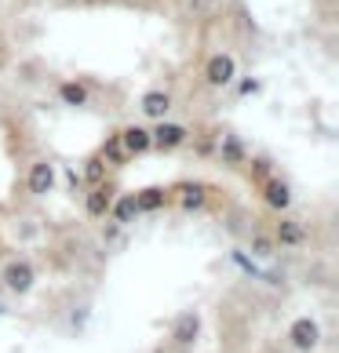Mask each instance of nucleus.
I'll return each mask as SVG.
<instances>
[{"label":"nucleus","mask_w":339,"mask_h":353,"mask_svg":"<svg viewBox=\"0 0 339 353\" xmlns=\"http://www.w3.org/2000/svg\"><path fill=\"white\" fill-rule=\"evenodd\" d=\"M230 259H233V263H238V266H241L244 273H252V277H263V270H259V266H255V263H252V259L244 255V252H233Z\"/></svg>","instance_id":"obj_20"},{"label":"nucleus","mask_w":339,"mask_h":353,"mask_svg":"<svg viewBox=\"0 0 339 353\" xmlns=\"http://www.w3.org/2000/svg\"><path fill=\"white\" fill-rule=\"evenodd\" d=\"M106 175H110V164L102 161V157L95 153L91 157V161L84 164V175H81V182L84 186H102V182H106Z\"/></svg>","instance_id":"obj_16"},{"label":"nucleus","mask_w":339,"mask_h":353,"mask_svg":"<svg viewBox=\"0 0 339 353\" xmlns=\"http://www.w3.org/2000/svg\"><path fill=\"white\" fill-rule=\"evenodd\" d=\"M215 153H219V161H223V164H244V161H249V150H244V142H241L238 135H230V132L219 135Z\"/></svg>","instance_id":"obj_9"},{"label":"nucleus","mask_w":339,"mask_h":353,"mask_svg":"<svg viewBox=\"0 0 339 353\" xmlns=\"http://www.w3.org/2000/svg\"><path fill=\"white\" fill-rule=\"evenodd\" d=\"M252 252H255V255H270V252H273V241L263 237V233H255V237H252Z\"/></svg>","instance_id":"obj_21"},{"label":"nucleus","mask_w":339,"mask_h":353,"mask_svg":"<svg viewBox=\"0 0 339 353\" xmlns=\"http://www.w3.org/2000/svg\"><path fill=\"white\" fill-rule=\"evenodd\" d=\"M270 175H278V172H273V161H270V157H252V164H249V179L255 182V186H259V182H267Z\"/></svg>","instance_id":"obj_18"},{"label":"nucleus","mask_w":339,"mask_h":353,"mask_svg":"<svg viewBox=\"0 0 339 353\" xmlns=\"http://www.w3.org/2000/svg\"><path fill=\"white\" fill-rule=\"evenodd\" d=\"M110 215L117 219V226H124V222H132L135 215H142V212H139L135 193H128V197H113V204H110Z\"/></svg>","instance_id":"obj_15"},{"label":"nucleus","mask_w":339,"mask_h":353,"mask_svg":"<svg viewBox=\"0 0 339 353\" xmlns=\"http://www.w3.org/2000/svg\"><path fill=\"white\" fill-rule=\"evenodd\" d=\"M197 335H201V317L197 313H179L175 324H172V346L175 350H193V343H197Z\"/></svg>","instance_id":"obj_2"},{"label":"nucleus","mask_w":339,"mask_h":353,"mask_svg":"<svg viewBox=\"0 0 339 353\" xmlns=\"http://www.w3.org/2000/svg\"><path fill=\"white\" fill-rule=\"evenodd\" d=\"M26 186H30V193H37V197L51 193V186H55V168H51L48 161H37V164L30 168V179H26Z\"/></svg>","instance_id":"obj_10"},{"label":"nucleus","mask_w":339,"mask_h":353,"mask_svg":"<svg viewBox=\"0 0 339 353\" xmlns=\"http://www.w3.org/2000/svg\"><path fill=\"white\" fill-rule=\"evenodd\" d=\"M255 91H259V81H244L241 84V95H255Z\"/></svg>","instance_id":"obj_22"},{"label":"nucleus","mask_w":339,"mask_h":353,"mask_svg":"<svg viewBox=\"0 0 339 353\" xmlns=\"http://www.w3.org/2000/svg\"><path fill=\"white\" fill-rule=\"evenodd\" d=\"M289 343H292L299 353L318 350V343H321V328H318V321H310V317L292 321V328H289Z\"/></svg>","instance_id":"obj_3"},{"label":"nucleus","mask_w":339,"mask_h":353,"mask_svg":"<svg viewBox=\"0 0 339 353\" xmlns=\"http://www.w3.org/2000/svg\"><path fill=\"white\" fill-rule=\"evenodd\" d=\"M233 73H238V62H233L230 55H212V59H208V66H204V77H208V84H212V88L233 84Z\"/></svg>","instance_id":"obj_7"},{"label":"nucleus","mask_w":339,"mask_h":353,"mask_svg":"<svg viewBox=\"0 0 339 353\" xmlns=\"http://www.w3.org/2000/svg\"><path fill=\"white\" fill-rule=\"evenodd\" d=\"M113 197H117V193H113V182L106 179L102 186H91V190H88V197H84V212H88L91 219H106V215H110Z\"/></svg>","instance_id":"obj_5"},{"label":"nucleus","mask_w":339,"mask_h":353,"mask_svg":"<svg viewBox=\"0 0 339 353\" xmlns=\"http://www.w3.org/2000/svg\"><path fill=\"white\" fill-rule=\"evenodd\" d=\"M325 4H336V0H325Z\"/></svg>","instance_id":"obj_23"},{"label":"nucleus","mask_w":339,"mask_h":353,"mask_svg":"<svg viewBox=\"0 0 339 353\" xmlns=\"http://www.w3.org/2000/svg\"><path fill=\"white\" fill-rule=\"evenodd\" d=\"M59 95H62V102H70V106H88V88L84 84H62Z\"/></svg>","instance_id":"obj_19"},{"label":"nucleus","mask_w":339,"mask_h":353,"mask_svg":"<svg viewBox=\"0 0 339 353\" xmlns=\"http://www.w3.org/2000/svg\"><path fill=\"white\" fill-rule=\"evenodd\" d=\"M33 281H37V270L30 266V263H8L4 266V284H8V292H15V295H26L33 288Z\"/></svg>","instance_id":"obj_6"},{"label":"nucleus","mask_w":339,"mask_h":353,"mask_svg":"<svg viewBox=\"0 0 339 353\" xmlns=\"http://www.w3.org/2000/svg\"><path fill=\"white\" fill-rule=\"evenodd\" d=\"M135 201H139V212H161L168 204V193H164V186H150V190L135 193Z\"/></svg>","instance_id":"obj_17"},{"label":"nucleus","mask_w":339,"mask_h":353,"mask_svg":"<svg viewBox=\"0 0 339 353\" xmlns=\"http://www.w3.org/2000/svg\"><path fill=\"white\" fill-rule=\"evenodd\" d=\"M270 241L281 244V248H303L310 241V230L299 219H278L273 222V237Z\"/></svg>","instance_id":"obj_1"},{"label":"nucleus","mask_w":339,"mask_h":353,"mask_svg":"<svg viewBox=\"0 0 339 353\" xmlns=\"http://www.w3.org/2000/svg\"><path fill=\"white\" fill-rule=\"evenodd\" d=\"M179 208L182 212H201L204 208V186L201 182H179Z\"/></svg>","instance_id":"obj_13"},{"label":"nucleus","mask_w":339,"mask_h":353,"mask_svg":"<svg viewBox=\"0 0 339 353\" xmlns=\"http://www.w3.org/2000/svg\"><path fill=\"white\" fill-rule=\"evenodd\" d=\"M99 157L106 161L110 168H121V164H128L132 161V153L124 150V142H121V135H110L106 142H102V150H99Z\"/></svg>","instance_id":"obj_14"},{"label":"nucleus","mask_w":339,"mask_h":353,"mask_svg":"<svg viewBox=\"0 0 339 353\" xmlns=\"http://www.w3.org/2000/svg\"><path fill=\"white\" fill-rule=\"evenodd\" d=\"M259 190H263V201L273 208V212H284V208L292 204V190L281 175H270L267 182H259Z\"/></svg>","instance_id":"obj_8"},{"label":"nucleus","mask_w":339,"mask_h":353,"mask_svg":"<svg viewBox=\"0 0 339 353\" xmlns=\"http://www.w3.org/2000/svg\"><path fill=\"white\" fill-rule=\"evenodd\" d=\"M121 142H124V150L132 153V157H139V153H150L153 146H150V132L142 124H132V128H124L121 132Z\"/></svg>","instance_id":"obj_12"},{"label":"nucleus","mask_w":339,"mask_h":353,"mask_svg":"<svg viewBox=\"0 0 339 353\" xmlns=\"http://www.w3.org/2000/svg\"><path fill=\"white\" fill-rule=\"evenodd\" d=\"M168 110H172V95H168V91H146V95H142V113H146L150 121H164Z\"/></svg>","instance_id":"obj_11"},{"label":"nucleus","mask_w":339,"mask_h":353,"mask_svg":"<svg viewBox=\"0 0 339 353\" xmlns=\"http://www.w3.org/2000/svg\"><path fill=\"white\" fill-rule=\"evenodd\" d=\"M186 124H172V121H157L153 124V132H150V146H157V150H175L186 142Z\"/></svg>","instance_id":"obj_4"}]
</instances>
